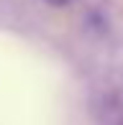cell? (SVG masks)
I'll return each mask as SVG.
<instances>
[{"mask_svg": "<svg viewBox=\"0 0 123 125\" xmlns=\"http://www.w3.org/2000/svg\"><path fill=\"white\" fill-rule=\"evenodd\" d=\"M46 3H51V5H59V8H62V5H72L74 0H46Z\"/></svg>", "mask_w": 123, "mask_h": 125, "instance_id": "obj_1", "label": "cell"}]
</instances>
